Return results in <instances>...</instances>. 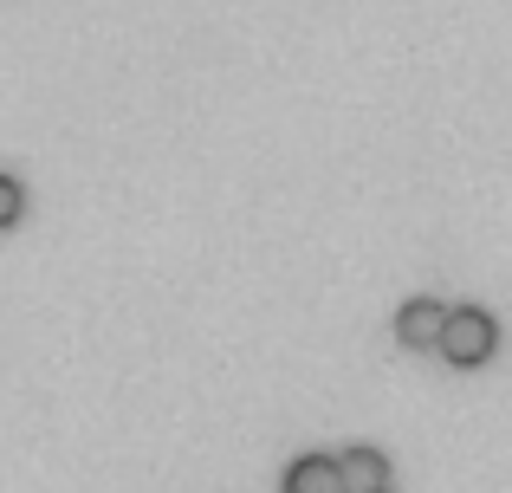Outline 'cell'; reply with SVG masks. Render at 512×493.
<instances>
[{"mask_svg":"<svg viewBox=\"0 0 512 493\" xmlns=\"http://www.w3.org/2000/svg\"><path fill=\"white\" fill-rule=\"evenodd\" d=\"M20 202H26V189H20L13 176H0V228H7V221L20 215Z\"/></svg>","mask_w":512,"mask_h":493,"instance_id":"obj_5","label":"cell"},{"mask_svg":"<svg viewBox=\"0 0 512 493\" xmlns=\"http://www.w3.org/2000/svg\"><path fill=\"white\" fill-rule=\"evenodd\" d=\"M383 493H389V487H383Z\"/></svg>","mask_w":512,"mask_h":493,"instance_id":"obj_6","label":"cell"},{"mask_svg":"<svg viewBox=\"0 0 512 493\" xmlns=\"http://www.w3.org/2000/svg\"><path fill=\"white\" fill-rule=\"evenodd\" d=\"M441 331H448V305L441 299H409L396 312V338L415 344V351H422V344H441Z\"/></svg>","mask_w":512,"mask_h":493,"instance_id":"obj_2","label":"cell"},{"mask_svg":"<svg viewBox=\"0 0 512 493\" xmlns=\"http://www.w3.org/2000/svg\"><path fill=\"white\" fill-rule=\"evenodd\" d=\"M493 344H500V325H493L487 312H474V305H448V331H441V351H448V364L474 370L493 357Z\"/></svg>","mask_w":512,"mask_h":493,"instance_id":"obj_1","label":"cell"},{"mask_svg":"<svg viewBox=\"0 0 512 493\" xmlns=\"http://www.w3.org/2000/svg\"><path fill=\"white\" fill-rule=\"evenodd\" d=\"M338 474H344L350 493H383L389 455H383V448H344V455H338Z\"/></svg>","mask_w":512,"mask_h":493,"instance_id":"obj_3","label":"cell"},{"mask_svg":"<svg viewBox=\"0 0 512 493\" xmlns=\"http://www.w3.org/2000/svg\"><path fill=\"white\" fill-rule=\"evenodd\" d=\"M286 493H350L338 474V455H305L286 468Z\"/></svg>","mask_w":512,"mask_h":493,"instance_id":"obj_4","label":"cell"}]
</instances>
